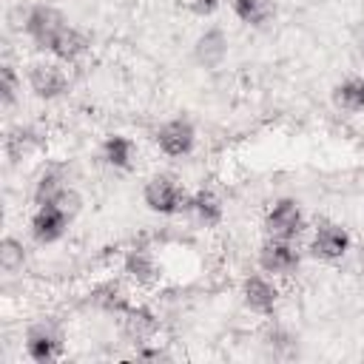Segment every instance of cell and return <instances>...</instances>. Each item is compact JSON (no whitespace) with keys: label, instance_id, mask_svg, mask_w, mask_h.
I'll list each match as a JSON object with an SVG mask.
<instances>
[{"label":"cell","instance_id":"obj_1","mask_svg":"<svg viewBox=\"0 0 364 364\" xmlns=\"http://www.w3.org/2000/svg\"><path fill=\"white\" fill-rule=\"evenodd\" d=\"M65 26H68V17L54 3H31L23 9V17H20V31L40 54L51 51L54 40L63 34Z\"/></svg>","mask_w":364,"mask_h":364},{"label":"cell","instance_id":"obj_2","mask_svg":"<svg viewBox=\"0 0 364 364\" xmlns=\"http://www.w3.org/2000/svg\"><path fill=\"white\" fill-rule=\"evenodd\" d=\"M23 80H26V88L34 100L40 102H54V100H63L71 88V77L65 71V65L54 57H37L31 63H26L23 68Z\"/></svg>","mask_w":364,"mask_h":364},{"label":"cell","instance_id":"obj_3","mask_svg":"<svg viewBox=\"0 0 364 364\" xmlns=\"http://www.w3.org/2000/svg\"><path fill=\"white\" fill-rule=\"evenodd\" d=\"M188 191L182 185V179L176 173L168 171H154L145 182H142V205L156 213V216H176L185 213L188 205Z\"/></svg>","mask_w":364,"mask_h":364},{"label":"cell","instance_id":"obj_4","mask_svg":"<svg viewBox=\"0 0 364 364\" xmlns=\"http://www.w3.org/2000/svg\"><path fill=\"white\" fill-rule=\"evenodd\" d=\"M262 230H264V236H273V239L299 242L307 233V213H304L301 202L296 196L273 199L262 216Z\"/></svg>","mask_w":364,"mask_h":364},{"label":"cell","instance_id":"obj_5","mask_svg":"<svg viewBox=\"0 0 364 364\" xmlns=\"http://www.w3.org/2000/svg\"><path fill=\"white\" fill-rule=\"evenodd\" d=\"M256 267L273 279H293L301 267V250L296 242L264 236L256 247Z\"/></svg>","mask_w":364,"mask_h":364},{"label":"cell","instance_id":"obj_6","mask_svg":"<svg viewBox=\"0 0 364 364\" xmlns=\"http://www.w3.org/2000/svg\"><path fill=\"white\" fill-rule=\"evenodd\" d=\"M23 350L34 364H51L65 355V336L57 321L40 318L26 327L23 333Z\"/></svg>","mask_w":364,"mask_h":364},{"label":"cell","instance_id":"obj_7","mask_svg":"<svg viewBox=\"0 0 364 364\" xmlns=\"http://www.w3.org/2000/svg\"><path fill=\"white\" fill-rule=\"evenodd\" d=\"M239 301L247 313L253 316H262V318H270L279 304H282V287L273 276L267 273H247L242 282H239Z\"/></svg>","mask_w":364,"mask_h":364},{"label":"cell","instance_id":"obj_8","mask_svg":"<svg viewBox=\"0 0 364 364\" xmlns=\"http://www.w3.org/2000/svg\"><path fill=\"white\" fill-rule=\"evenodd\" d=\"M353 250V236L341 222L321 219L310 228L307 236V253L318 262H338Z\"/></svg>","mask_w":364,"mask_h":364},{"label":"cell","instance_id":"obj_9","mask_svg":"<svg viewBox=\"0 0 364 364\" xmlns=\"http://www.w3.org/2000/svg\"><path fill=\"white\" fill-rule=\"evenodd\" d=\"M154 145L168 159H182L196 148V128L188 117H171L154 128Z\"/></svg>","mask_w":364,"mask_h":364},{"label":"cell","instance_id":"obj_10","mask_svg":"<svg viewBox=\"0 0 364 364\" xmlns=\"http://www.w3.org/2000/svg\"><path fill=\"white\" fill-rule=\"evenodd\" d=\"M71 222H74V216L57 205H34V210L28 216V236L34 245H43V247L57 245L68 233Z\"/></svg>","mask_w":364,"mask_h":364},{"label":"cell","instance_id":"obj_11","mask_svg":"<svg viewBox=\"0 0 364 364\" xmlns=\"http://www.w3.org/2000/svg\"><path fill=\"white\" fill-rule=\"evenodd\" d=\"M119 273H122V279L134 290H151L162 279L159 259L148 247H131V250H125L122 253V262H119Z\"/></svg>","mask_w":364,"mask_h":364},{"label":"cell","instance_id":"obj_12","mask_svg":"<svg viewBox=\"0 0 364 364\" xmlns=\"http://www.w3.org/2000/svg\"><path fill=\"white\" fill-rule=\"evenodd\" d=\"M191 57H193V63L199 68H208V71L222 68L225 60L230 57V37H228V31L222 26H205L193 37V43H191Z\"/></svg>","mask_w":364,"mask_h":364},{"label":"cell","instance_id":"obj_13","mask_svg":"<svg viewBox=\"0 0 364 364\" xmlns=\"http://www.w3.org/2000/svg\"><path fill=\"white\" fill-rule=\"evenodd\" d=\"M119 333L128 344L142 347L156 341L159 336V318L148 304H131L122 316H119Z\"/></svg>","mask_w":364,"mask_h":364},{"label":"cell","instance_id":"obj_14","mask_svg":"<svg viewBox=\"0 0 364 364\" xmlns=\"http://www.w3.org/2000/svg\"><path fill=\"white\" fill-rule=\"evenodd\" d=\"M88 301L105 313V316H122L134 301H131V284L125 279H102L88 290Z\"/></svg>","mask_w":364,"mask_h":364},{"label":"cell","instance_id":"obj_15","mask_svg":"<svg viewBox=\"0 0 364 364\" xmlns=\"http://www.w3.org/2000/svg\"><path fill=\"white\" fill-rule=\"evenodd\" d=\"M100 159L114 171H134L139 159V145L128 134H108L100 142Z\"/></svg>","mask_w":364,"mask_h":364},{"label":"cell","instance_id":"obj_16","mask_svg":"<svg viewBox=\"0 0 364 364\" xmlns=\"http://www.w3.org/2000/svg\"><path fill=\"white\" fill-rule=\"evenodd\" d=\"M91 34L85 31V28H80V26H74V23H68L65 28H63V34L54 40V46H51V51H48V57H54V60H60L63 65H77L88 51H91Z\"/></svg>","mask_w":364,"mask_h":364},{"label":"cell","instance_id":"obj_17","mask_svg":"<svg viewBox=\"0 0 364 364\" xmlns=\"http://www.w3.org/2000/svg\"><path fill=\"white\" fill-rule=\"evenodd\" d=\"M185 213L199 225V228H216L222 225L225 219V205L219 199L216 191L210 188H199L188 196V205H185Z\"/></svg>","mask_w":364,"mask_h":364},{"label":"cell","instance_id":"obj_18","mask_svg":"<svg viewBox=\"0 0 364 364\" xmlns=\"http://www.w3.org/2000/svg\"><path fill=\"white\" fill-rule=\"evenodd\" d=\"M68 176L63 168L57 165H46L37 176H34V185H31V202L34 205H51L63 196V191L68 188Z\"/></svg>","mask_w":364,"mask_h":364},{"label":"cell","instance_id":"obj_19","mask_svg":"<svg viewBox=\"0 0 364 364\" xmlns=\"http://www.w3.org/2000/svg\"><path fill=\"white\" fill-rule=\"evenodd\" d=\"M40 145H43V134H40L34 125H14V128H9L6 142H3L6 156H9L11 162H20V159L31 156Z\"/></svg>","mask_w":364,"mask_h":364},{"label":"cell","instance_id":"obj_20","mask_svg":"<svg viewBox=\"0 0 364 364\" xmlns=\"http://www.w3.org/2000/svg\"><path fill=\"white\" fill-rule=\"evenodd\" d=\"M230 11L239 23L262 28L276 17V0H230Z\"/></svg>","mask_w":364,"mask_h":364},{"label":"cell","instance_id":"obj_21","mask_svg":"<svg viewBox=\"0 0 364 364\" xmlns=\"http://www.w3.org/2000/svg\"><path fill=\"white\" fill-rule=\"evenodd\" d=\"M333 105L347 114L364 111V77H344L333 85Z\"/></svg>","mask_w":364,"mask_h":364},{"label":"cell","instance_id":"obj_22","mask_svg":"<svg viewBox=\"0 0 364 364\" xmlns=\"http://www.w3.org/2000/svg\"><path fill=\"white\" fill-rule=\"evenodd\" d=\"M23 71H17L14 63H3L0 65V100H3V108H11L17 105V100L23 97Z\"/></svg>","mask_w":364,"mask_h":364},{"label":"cell","instance_id":"obj_23","mask_svg":"<svg viewBox=\"0 0 364 364\" xmlns=\"http://www.w3.org/2000/svg\"><path fill=\"white\" fill-rule=\"evenodd\" d=\"M26 245H23V239H17V236H3V242H0V267H3V273H20L23 270V264H26Z\"/></svg>","mask_w":364,"mask_h":364},{"label":"cell","instance_id":"obj_24","mask_svg":"<svg viewBox=\"0 0 364 364\" xmlns=\"http://www.w3.org/2000/svg\"><path fill=\"white\" fill-rule=\"evenodd\" d=\"M262 341H264V344L273 350V355H279L284 347H296V338H293V333H290V330H284V327H279V324H270V327L264 330Z\"/></svg>","mask_w":364,"mask_h":364},{"label":"cell","instance_id":"obj_25","mask_svg":"<svg viewBox=\"0 0 364 364\" xmlns=\"http://www.w3.org/2000/svg\"><path fill=\"white\" fill-rule=\"evenodd\" d=\"M182 3L193 17H213L222 6V0H182Z\"/></svg>","mask_w":364,"mask_h":364},{"label":"cell","instance_id":"obj_26","mask_svg":"<svg viewBox=\"0 0 364 364\" xmlns=\"http://www.w3.org/2000/svg\"><path fill=\"white\" fill-rule=\"evenodd\" d=\"M358 267H361V273H364V242H361V247H358Z\"/></svg>","mask_w":364,"mask_h":364}]
</instances>
